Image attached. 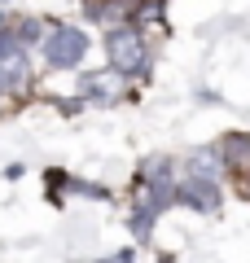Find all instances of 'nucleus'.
<instances>
[{
    "label": "nucleus",
    "mask_w": 250,
    "mask_h": 263,
    "mask_svg": "<svg viewBox=\"0 0 250 263\" xmlns=\"http://www.w3.org/2000/svg\"><path fill=\"white\" fill-rule=\"evenodd\" d=\"M105 57H110V70H119L123 79H140L149 70V44L136 22H123V27L105 31Z\"/></svg>",
    "instance_id": "1"
},
{
    "label": "nucleus",
    "mask_w": 250,
    "mask_h": 263,
    "mask_svg": "<svg viewBox=\"0 0 250 263\" xmlns=\"http://www.w3.org/2000/svg\"><path fill=\"white\" fill-rule=\"evenodd\" d=\"M215 149H220V162L237 180H250V136H246V132H228Z\"/></svg>",
    "instance_id": "3"
},
{
    "label": "nucleus",
    "mask_w": 250,
    "mask_h": 263,
    "mask_svg": "<svg viewBox=\"0 0 250 263\" xmlns=\"http://www.w3.org/2000/svg\"><path fill=\"white\" fill-rule=\"evenodd\" d=\"M158 263H176V259H171V254H163V259H158Z\"/></svg>",
    "instance_id": "6"
},
{
    "label": "nucleus",
    "mask_w": 250,
    "mask_h": 263,
    "mask_svg": "<svg viewBox=\"0 0 250 263\" xmlns=\"http://www.w3.org/2000/svg\"><path fill=\"white\" fill-rule=\"evenodd\" d=\"M97 263H132V250H119L114 259H97Z\"/></svg>",
    "instance_id": "5"
},
{
    "label": "nucleus",
    "mask_w": 250,
    "mask_h": 263,
    "mask_svg": "<svg viewBox=\"0 0 250 263\" xmlns=\"http://www.w3.org/2000/svg\"><path fill=\"white\" fill-rule=\"evenodd\" d=\"M40 53H44V62L53 66V70H75V66L83 62V53H88V35H83L79 27L53 22V27L44 31V40H40Z\"/></svg>",
    "instance_id": "2"
},
{
    "label": "nucleus",
    "mask_w": 250,
    "mask_h": 263,
    "mask_svg": "<svg viewBox=\"0 0 250 263\" xmlns=\"http://www.w3.org/2000/svg\"><path fill=\"white\" fill-rule=\"evenodd\" d=\"M79 92H83V101H101V105H114L123 97V79H119V70H97V75H83L79 79Z\"/></svg>",
    "instance_id": "4"
},
{
    "label": "nucleus",
    "mask_w": 250,
    "mask_h": 263,
    "mask_svg": "<svg viewBox=\"0 0 250 263\" xmlns=\"http://www.w3.org/2000/svg\"><path fill=\"white\" fill-rule=\"evenodd\" d=\"M0 119H5V97H0Z\"/></svg>",
    "instance_id": "7"
}]
</instances>
